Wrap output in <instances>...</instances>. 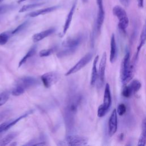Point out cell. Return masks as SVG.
Masks as SVG:
<instances>
[{"instance_id": "6da1fadb", "label": "cell", "mask_w": 146, "mask_h": 146, "mask_svg": "<svg viewBox=\"0 0 146 146\" xmlns=\"http://www.w3.org/2000/svg\"><path fill=\"white\" fill-rule=\"evenodd\" d=\"M139 54V53L136 52L133 60L131 61L130 53L129 51H127L122 59L120 68V79L123 85H125L129 82L134 75Z\"/></svg>"}, {"instance_id": "7a4b0ae2", "label": "cell", "mask_w": 146, "mask_h": 146, "mask_svg": "<svg viewBox=\"0 0 146 146\" xmlns=\"http://www.w3.org/2000/svg\"><path fill=\"white\" fill-rule=\"evenodd\" d=\"M82 101V96L79 94L71 95L69 98L64 109V121L68 129H71L74 121L75 115Z\"/></svg>"}, {"instance_id": "3957f363", "label": "cell", "mask_w": 146, "mask_h": 146, "mask_svg": "<svg viewBox=\"0 0 146 146\" xmlns=\"http://www.w3.org/2000/svg\"><path fill=\"white\" fill-rule=\"evenodd\" d=\"M83 39V36L81 34L67 38L62 43L63 49L59 51L57 56L60 58L74 54L82 43Z\"/></svg>"}, {"instance_id": "277c9868", "label": "cell", "mask_w": 146, "mask_h": 146, "mask_svg": "<svg viewBox=\"0 0 146 146\" xmlns=\"http://www.w3.org/2000/svg\"><path fill=\"white\" fill-rule=\"evenodd\" d=\"M37 80L34 77L25 76L19 78L16 82L15 86L11 91L13 96H19L23 94L26 90L35 86Z\"/></svg>"}, {"instance_id": "5b68a950", "label": "cell", "mask_w": 146, "mask_h": 146, "mask_svg": "<svg viewBox=\"0 0 146 146\" xmlns=\"http://www.w3.org/2000/svg\"><path fill=\"white\" fill-rule=\"evenodd\" d=\"M112 104V98L110 90V87L108 83H106L104 88L103 102L100 104L98 108V116L102 117L106 115L111 107Z\"/></svg>"}, {"instance_id": "8992f818", "label": "cell", "mask_w": 146, "mask_h": 146, "mask_svg": "<svg viewBox=\"0 0 146 146\" xmlns=\"http://www.w3.org/2000/svg\"><path fill=\"white\" fill-rule=\"evenodd\" d=\"M113 14L118 19V27L121 31L125 32L129 24V19L125 10L121 6L116 5L112 9Z\"/></svg>"}, {"instance_id": "52a82bcc", "label": "cell", "mask_w": 146, "mask_h": 146, "mask_svg": "<svg viewBox=\"0 0 146 146\" xmlns=\"http://www.w3.org/2000/svg\"><path fill=\"white\" fill-rule=\"evenodd\" d=\"M141 87V82L137 79H134L131 83L123 87L121 95L123 97L128 98L136 93Z\"/></svg>"}, {"instance_id": "ba28073f", "label": "cell", "mask_w": 146, "mask_h": 146, "mask_svg": "<svg viewBox=\"0 0 146 146\" xmlns=\"http://www.w3.org/2000/svg\"><path fill=\"white\" fill-rule=\"evenodd\" d=\"M92 53L88 52L87 54H86L65 74V76L70 75L80 70L82 68L86 66L91 61V60L92 59Z\"/></svg>"}, {"instance_id": "9c48e42d", "label": "cell", "mask_w": 146, "mask_h": 146, "mask_svg": "<svg viewBox=\"0 0 146 146\" xmlns=\"http://www.w3.org/2000/svg\"><path fill=\"white\" fill-rule=\"evenodd\" d=\"M60 75L56 72H48L43 74L40 79L46 88H50L55 84L59 79Z\"/></svg>"}, {"instance_id": "30bf717a", "label": "cell", "mask_w": 146, "mask_h": 146, "mask_svg": "<svg viewBox=\"0 0 146 146\" xmlns=\"http://www.w3.org/2000/svg\"><path fill=\"white\" fill-rule=\"evenodd\" d=\"M88 141V138L78 135H69L64 140L66 144L71 146L85 145L87 144Z\"/></svg>"}, {"instance_id": "8fae6325", "label": "cell", "mask_w": 146, "mask_h": 146, "mask_svg": "<svg viewBox=\"0 0 146 146\" xmlns=\"http://www.w3.org/2000/svg\"><path fill=\"white\" fill-rule=\"evenodd\" d=\"M117 129V113L116 110L112 111L108 121V134L110 137L112 136Z\"/></svg>"}, {"instance_id": "7c38bea8", "label": "cell", "mask_w": 146, "mask_h": 146, "mask_svg": "<svg viewBox=\"0 0 146 146\" xmlns=\"http://www.w3.org/2000/svg\"><path fill=\"white\" fill-rule=\"evenodd\" d=\"M96 3L98 6V11L96 21V30L98 33H100L102 26L104 22L105 12L103 7V0H96Z\"/></svg>"}, {"instance_id": "4fadbf2b", "label": "cell", "mask_w": 146, "mask_h": 146, "mask_svg": "<svg viewBox=\"0 0 146 146\" xmlns=\"http://www.w3.org/2000/svg\"><path fill=\"white\" fill-rule=\"evenodd\" d=\"M107 63V53L104 52L102 54L99 66V70H98V78L99 83L102 86L104 82L105 78V70Z\"/></svg>"}, {"instance_id": "5bb4252c", "label": "cell", "mask_w": 146, "mask_h": 146, "mask_svg": "<svg viewBox=\"0 0 146 146\" xmlns=\"http://www.w3.org/2000/svg\"><path fill=\"white\" fill-rule=\"evenodd\" d=\"M76 3H77V0H75L71 7V9L67 16V18H66V21H65V23H64V26H63V33H62V36H64L66 32L67 31L68 29H69L70 27V24H71V22L72 21V17H73V14L74 13V11H75V8H76Z\"/></svg>"}, {"instance_id": "9a60e30c", "label": "cell", "mask_w": 146, "mask_h": 146, "mask_svg": "<svg viewBox=\"0 0 146 146\" xmlns=\"http://www.w3.org/2000/svg\"><path fill=\"white\" fill-rule=\"evenodd\" d=\"M110 60L111 63H114L117 57V48L116 45V42L115 40V37L114 34H112L110 42Z\"/></svg>"}, {"instance_id": "2e32d148", "label": "cell", "mask_w": 146, "mask_h": 146, "mask_svg": "<svg viewBox=\"0 0 146 146\" xmlns=\"http://www.w3.org/2000/svg\"><path fill=\"white\" fill-rule=\"evenodd\" d=\"M55 29L51 28V29H48L47 30H44L43 31H41L40 33L35 34L33 36L32 39H33V42H38L42 40L43 39L48 36L51 34H52L55 31Z\"/></svg>"}, {"instance_id": "e0dca14e", "label": "cell", "mask_w": 146, "mask_h": 146, "mask_svg": "<svg viewBox=\"0 0 146 146\" xmlns=\"http://www.w3.org/2000/svg\"><path fill=\"white\" fill-rule=\"evenodd\" d=\"M99 60V55H96L94 59L91 75V80H90V84L91 86H94L96 83V82L98 78V71L97 69V63Z\"/></svg>"}, {"instance_id": "ac0fdd59", "label": "cell", "mask_w": 146, "mask_h": 146, "mask_svg": "<svg viewBox=\"0 0 146 146\" xmlns=\"http://www.w3.org/2000/svg\"><path fill=\"white\" fill-rule=\"evenodd\" d=\"M59 8L58 6H51L44 9H41L34 11H33L28 14V15L30 17H36L37 16L40 15H43L49 13H51L52 11H54L58 9Z\"/></svg>"}, {"instance_id": "d6986e66", "label": "cell", "mask_w": 146, "mask_h": 146, "mask_svg": "<svg viewBox=\"0 0 146 146\" xmlns=\"http://www.w3.org/2000/svg\"><path fill=\"white\" fill-rule=\"evenodd\" d=\"M146 42V19L144 22V24L143 25L140 35V39H139V46L137 47L136 52H140L141 48L144 46Z\"/></svg>"}, {"instance_id": "ffe728a7", "label": "cell", "mask_w": 146, "mask_h": 146, "mask_svg": "<svg viewBox=\"0 0 146 146\" xmlns=\"http://www.w3.org/2000/svg\"><path fill=\"white\" fill-rule=\"evenodd\" d=\"M36 51V46H34L32 47H31V48L27 51V52L25 54V55L19 61V62L18 63V67H21L23 64H25L26 62V61L29 58H30L31 56H33L35 54Z\"/></svg>"}, {"instance_id": "44dd1931", "label": "cell", "mask_w": 146, "mask_h": 146, "mask_svg": "<svg viewBox=\"0 0 146 146\" xmlns=\"http://www.w3.org/2000/svg\"><path fill=\"white\" fill-rule=\"evenodd\" d=\"M32 112H33V111H29L26 112L25 113L22 115L21 116H19V117H17V118H16V119H15L13 120H9V123H8V124L7 125V126L5 128V131L9 129L10 128H11L13 126H14L15 124H16L21 120H22V119L25 118L26 117H27L29 114L31 113Z\"/></svg>"}, {"instance_id": "7402d4cb", "label": "cell", "mask_w": 146, "mask_h": 146, "mask_svg": "<svg viewBox=\"0 0 146 146\" xmlns=\"http://www.w3.org/2000/svg\"><path fill=\"white\" fill-rule=\"evenodd\" d=\"M17 136L16 133H11L0 140V146L8 145Z\"/></svg>"}, {"instance_id": "603a6c76", "label": "cell", "mask_w": 146, "mask_h": 146, "mask_svg": "<svg viewBox=\"0 0 146 146\" xmlns=\"http://www.w3.org/2000/svg\"><path fill=\"white\" fill-rule=\"evenodd\" d=\"M43 4H44L43 3H31V4L24 5L19 9V13H23V12L30 10L31 9L43 5Z\"/></svg>"}, {"instance_id": "cb8c5ba5", "label": "cell", "mask_w": 146, "mask_h": 146, "mask_svg": "<svg viewBox=\"0 0 146 146\" xmlns=\"http://www.w3.org/2000/svg\"><path fill=\"white\" fill-rule=\"evenodd\" d=\"M10 97V94L8 91H3L0 94V107L7 102Z\"/></svg>"}, {"instance_id": "d4e9b609", "label": "cell", "mask_w": 146, "mask_h": 146, "mask_svg": "<svg viewBox=\"0 0 146 146\" xmlns=\"http://www.w3.org/2000/svg\"><path fill=\"white\" fill-rule=\"evenodd\" d=\"M10 37V35L8 33L3 32L2 33L0 34V45L2 46L5 44Z\"/></svg>"}, {"instance_id": "484cf974", "label": "cell", "mask_w": 146, "mask_h": 146, "mask_svg": "<svg viewBox=\"0 0 146 146\" xmlns=\"http://www.w3.org/2000/svg\"><path fill=\"white\" fill-rule=\"evenodd\" d=\"M116 110L117 113L120 116H122L124 114H125V113L126 112L127 107L124 104L120 103L117 106V109Z\"/></svg>"}, {"instance_id": "4316f807", "label": "cell", "mask_w": 146, "mask_h": 146, "mask_svg": "<svg viewBox=\"0 0 146 146\" xmlns=\"http://www.w3.org/2000/svg\"><path fill=\"white\" fill-rule=\"evenodd\" d=\"M54 51V48H47V49H44L41 50L39 52V56L40 57H44V56H48L50 55L51 54L53 53Z\"/></svg>"}, {"instance_id": "83f0119b", "label": "cell", "mask_w": 146, "mask_h": 146, "mask_svg": "<svg viewBox=\"0 0 146 146\" xmlns=\"http://www.w3.org/2000/svg\"><path fill=\"white\" fill-rule=\"evenodd\" d=\"M27 21H26L23 23H22V24H21L20 25H19L17 27H16L12 32H11V34H16V33H18L19 32H20L21 31H22L23 29H25V27L27 26Z\"/></svg>"}, {"instance_id": "f1b7e54d", "label": "cell", "mask_w": 146, "mask_h": 146, "mask_svg": "<svg viewBox=\"0 0 146 146\" xmlns=\"http://www.w3.org/2000/svg\"><path fill=\"white\" fill-rule=\"evenodd\" d=\"M146 144V137L144 136L143 134H141L139 140H138V143L137 145L139 146H144Z\"/></svg>"}, {"instance_id": "f546056e", "label": "cell", "mask_w": 146, "mask_h": 146, "mask_svg": "<svg viewBox=\"0 0 146 146\" xmlns=\"http://www.w3.org/2000/svg\"><path fill=\"white\" fill-rule=\"evenodd\" d=\"M141 129H142V133L144 136L146 137V117L143 119L142 123H141Z\"/></svg>"}, {"instance_id": "4dcf8cb0", "label": "cell", "mask_w": 146, "mask_h": 146, "mask_svg": "<svg viewBox=\"0 0 146 146\" xmlns=\"http://www.w3.org/2000/svg\"><path fill=\"white\" fill-rule=\"evenodd\" d=\"M9 114V111H4L0 112V121L2 120L6 116H7Z\"/></svg>"}, {"instance_id": "1f68e13d", "label": "cell", "mask_w": 146, "mask_h": 146, "mask_svg": "<svg viewBox=\"0 0 146 146\" xmlns=\"http://www.w3.org/2000/svg\"><path fill=\"white\" fill-rule=\"evenodd\" d=\"M121 5L125 7H127L129 5V0H119Z\"/></svg>"}, {"instance_id": "d6a6232c", "label": "cell", "mask_w": 146, "mask_h": 146, "mask_svg": "<svg viewBox=\"0 0 146 146\" xmlns=\"http://www.w3.org/2000/svg\"><path fill=\"white\" fill-rule=\"evenodd\" d=\"M144 5V0H138V6L139 7H143Z\"/></svg>"}, {"instance_id": "836d02e7", "label": "cell", "mask_w": 146, "mask_h": 146, "mask_svg": "<svg viewBox=\"0 0 146 146\" xmlns=\"http://www.w3.org/2000/svg\"><path fill=\"white\" fill-rule=\"evenodd\" d=\"M26 1V0H19L18 1V3H21V2H24V1Z\"/></svg>"}, {"instance_id": "e575fe53", "label": "cell", "mask_w": 146, "mask_h": 146, "mask_svg": "<svg viewBox=\"0 0 146 146\" xmlns=\"http://www.w3.org/2000/svg\"><path fill=\"white\" fill-rule=\"evenodd\" d=\"M83 3H87L88 2V0H82Z\"/></svg>"}, {"instance_id": "d590c367", "label": "cell", "mask_w": 146, "mask_h": 146, "mask_svg": "<svg viewBox=\"0 0 146 146\" xmlns=\"http://www.w3.org/2000/svg\"><path fill=\"white\" fill-rule=\"evenodd\" d=\"M3 9V7H0V12L2 11Z\"/></svg>"}, {"instance_id": "8d00e7d4", "label": "cell", "mask_w": 146, "mask_h": 146, "mask_svg": "<svg viewBox=\"0 0 146 146\" xmlns=\"http://www.w3.org/2000/svg\"><path fill=\"white\" fill-rule=\"evenodd\" d=\"M11 145H17V143H13V144H10Z\"/></svg>"}, {"instance_id": "74e56055", "label": "cell", "mask_w": 146, "mask_h": 146, "mask_svg": "<svg viewBox=\"0 0 146 146\" xmlns=\"http://www.w3.org/2000/svg\"><path fill=\"white\" fill-rule=\"evenodd\" d=\"M3 1H4V0H0V3H1V2H3Z\"/></svg>"}]
</instances>
